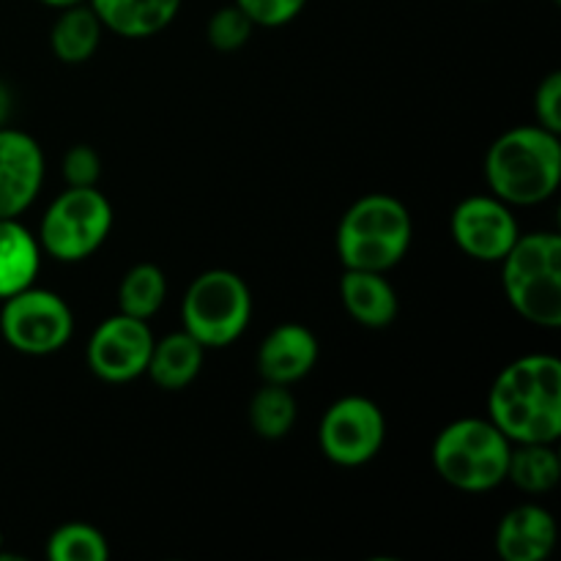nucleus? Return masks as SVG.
Wrapping results in <instances>:
<instances>
[{"mask_svg": "<svg viewBox=\"0 0 561 561\" xmlns=\"http://www.w3.org/2000/svg\"><path fill=\"white\" fill-rule=\"evenodd\" d=\"M64 181L66 186H99L102 181V157L93 146L77 142L64 153Z\"/></svg>", "mask_w": 561, "mask_h": 561, "instance_id": "25", "label": "nucleus"}, {"mask_svg": "<svg viewBox=\"0 0 561 561\" xmlns=\"http://www.w3.org/2000/svg\"><path fill=\"white\" fill-rule=\"evenodd\" d=\"M513 442L482 416H463L444 427L431 449L436 474L463 493H485L507 480Z\"/></svg>", "mask_w": 561, "mask_h": 561, "instance_id": "5", "label": "nucleus"}, {"mask_svg": "<svg viewBox=\"0 0 561 561\" xmlns=\"http://www.w3.org/2000/svg\"><path fill=\"white\" fill-rule=\"evenodd\" d=\"M387 442V416L362 394H345L334 400L318 425V444L327 460L343 469H359L370 463Z\"/></svg>", "mask_w": 561, "mask_h": 561, "instance_id": "9", "label": "nucleus"}, {"mask_svg": "<svg viewBox=\"0 0 561 561\" xmlns=\"http://www.w3.org/2000/svg\"><path fill=\"white\" fill-rule=\"evenodd\" d=\"M49 561H107L110 542L96 526L91 524H64L47 540Z\"/></svg>", "mask_w": 561, "mask_h": 561, "instance_id": "23", "label": "nucleus"}, {"mask_svg": "<svg viewBox=\"0 0 561 561\" xmlns=\"http://www.w3.org/2000/svg\"><path fill=\"white\" fill-rule=\"evenodd\" d=\"M553 3H559V0H553Z\"/></svg>", "mask_w": 561, "mask_h": 561, "instance_id": "30", "label": "nucleus"}, {"mask_svg": "<svg viewBox=\"0 0 561 561\" xmlns=\"http://www.w3.org/2000/svg\"><path fill=\"white\" fill-rule=\"evenodd\" d=\"M557 518L540 504H518L496 526V553L504 561H546L557 548Z\"/></svg>", "mask_w": 561, "mask_h": 561, "instance_id": "14", "label": "nucleus"}, {"mask_svg": "<svg viewBox=\"0 0 561 561\" xmlns=\"http://www.w3.org/2000/svg\"><path fill=\"white\" fill-rule=\"evenodd\" d=\"M104 33L107 31L99 22L96 11L85 0V3L58 11L53 27H49V49L60 64L80 66L96 55Z\"/></svg>", "mask_w": 561, "mask_h": 561, "instance_id": "19", "label": "nucleus"}, {"mask_svg": "<svg viewBox=\"0 0 561 561\" xmlns=\"http://www.w3.org/2000/svg\"><path fill=\"white\" fill-rule=\"evenodd\" d=\"M153 340L157 337H153L148 321L115 312L93 329L85 348L88 367L93 376L107 383L135 381V378L146 376Z\"/></svg>", "mask_w": 561, "mask_h": 561, "instance_id": "10", "label": "nucleus"}, {"mask_svg": "<svg viewBox=\"0 0 561 561\" xmlns=\"http://www.w3.org/2000/svg\"><path fill=\"white\" fill-rule=\"evenodd\" d=\"M252 318V294L244 277L230 268L197 274L181 299V323L203 348H228L247 332Z\"/></svg>", "mask_w": 561, "mask_h": 561, "instance_id": "6", "label": "nucleus"}, {"mask_svg": "<svg viewBox=\"0 0 561 561\" xmlns=\"http://www.w3.org/2000/svg\"><path fill=\"white\" fill-rule=\"evenodd\" d=\"M252 31H255V25H252L250 16L236 3L217 9L206 22L208 44L214 49H219V53H236V49H241L250 42Z\"/></svg>", "mask_w": 561, "mask_h": 561, "instance_id": "24", "label": "nucleus"}, {"mask_svg": "<svg viewBox=\"0 0 561 561\" xmlns=\"http://www.w3.org/2000/svg\"><path fill=\"white\" fill-rule=\"evenodd\" d=\"M42 255L36 233L20 219H0V301L36 283Z\"/></svg>", "mask_w": 561, "mask_h": 561, "instance_id": "18", "label": "nucleus"}, {"mask_svg": "<svg viewBox=\"0 0 561 561\" xmlns=\"http://www.w3.org/2000/svg\"><path fill=\"white\" fill-rule=\"evenodd\" d=\"M104 31L124 38H151L179 16L181 0H88Z\"/></svg>", "mask_w": 561, "mask_h": 561, "instance_id": "16", "label": "nucleus"}, {"mask_svg": "<svg viewBox=\"0 0 561 561\" xmlns=\"http://www.w3.org/2000/svg\"><path fill=\"white\" fill-rule=\"evenodd\" d=\"M164 299H168V277L157 263H137L118 285V312L140 321L157 316Z\"/></svg>", "mask_w": 561, "mask_h": 561, "instance_id": "22", "label": "nucleus"}, {"mask_svg": "<svg viewBox=\"0 0 561 561\" xmlns=\"http://www.w3.org/2000/svg\"><path fill=\"white\" fill-rule=\"evenodd\" d=\"M321 345L305 323H279L257 348V373L268 383H299L318 365Z\"/></svg>", "mask_w": 561, "mask_h": 561, "instance_id": "13", "label": "nucleus"}, {"mask_svg": "<svg viewBox=\"0 0 561 561\" xmlns=\"http://www.w3.org/2000/svg\"><path fill=\"white\" fill-rule=\"evenodd\" d=\"M203 359H206V348L181 329V332L164 334L162 340H153L146 376L164 392H181L201 376Z\"/></svg>", "mask_w": 561, "mask_h": 561, "instance_id": "17", "label": "nucleus"}, {"mask_svg": "<svg viewBox=\"0 0 561 561\" xmlns=\"http://www.w3.org/2000/svg\"><path fill=\"white\" fill-rule=\"evenodd\" d=\"M47 173L36 137L0 126V219H20L38 197Z\"/></svg>", "mask_w": 561, "mask_h": 561, "instance_id": "12", "label": "nucleus"}, {"mask_svg": "<svg viewBox=\"0 0 561 561\" xmlns=\"http://www.w3.org/2000/svg\"><path fill=\"white\" fill-rule=\"evenodd\" d=\"M485 184L507 206H537L561 184V140L540 124L499 135L485 153Z\"/></svg>", "mask_w": 561, "mask_h": 561, "instance_id": "2", "label": "nucleus"}, {"mask_svg": "<svg viewBox=\"0 0 561 561\" xmlns=\"http://www.w3.org/2000/svg\"><path fill=\"white\" fill-rule=\"evenodd\" d=\"M113 206L99 186H66L38 222V247L60 263H80L107 241Z\"/></svg>", "mask_w": 561, "mask_h": 561, "instance_id": "7", "label": "nucleus"}, {"mask_svg": "<svg viewBox=\"0 0 561 561\" xmlns=\"http://www.w3.org/2000/svg\"><path fill=\"white\" fill-rule=\"evenodd\" d=\"M11 113H14V96H11L9 85L0 82V126H9Z\"/></svg>", "mask_w": 561, "mask_h": 561, "instance_id": "28", "label": "nucleus"}, {"mask_svg": "<svg viewBox=\"0 0 561 561\" xmlns=\"http://www.w3.org/2000/svg\"><path fill=\"white\" fill-rule=\"evenodd\" d=\"M510 307L540 329L561 327V239L551 230L520 233L502 257Z\"/></svg>", "mask_w": 561, "mask_h": 561, "instance_id": "4", "label": "nucleus"}, {"mask_svg": "<svg viewBox=\"0 0 561 561\" xmlns=\"http://www.w3.org/2000/svg\"><path fill=\"white\" fill-rule=\"evenodd\" d=\"M255 27H283L305 11L307 0H233Z\"/></svg>", "mask_w": 561, "mask_h": 561, "instance_id": "26", "label": "nucleus"}, {"mask_svg": "<svg viewBox=\"0 0 561 561\" xmlns=\"http://www.w3.org/2000/svg\"><path fill=\"white\" fill-rule=\"evenodd\" d=\"M488 420L513 444H557L561 438V362L526 354L510 362L488 392Z\"/></svg>", "mask_w": 561, "mask_h": 561, "instance_id": "1", "label": "nucleus"}, {"mask_svg": "<svg viewBox=\"0 0 561 561\" xmlns=\"http://www.w3.org/2000/svg\"><path fill=\"white\" fill-rule=\"evenodd\" d=\"M247 420L255 436L266 438V442H279L294 431L296 420H299V403L290 387L283 383H263L250 400L247 409Z\"/></svg>", "mask_w": 561, "mask_h": 561, "instance_id": "21", "label": "nucleus"}, {"mask_svg": "<svg viewBox=\"0 0 561 561\" xmlns=\"http://www.w3.org/2000/svg\"><path fill=\"white\" fill-rule=\"evenodd\" d=\"M38 3L49 5V9H69V5H77V3H85V0H38Z\"/></svg>", "mask_w": 561, "mask_h": 561, "instance_id": "29", "label": "nucleus"}, {"mask_svg": "<svg viewBox=\"0 0 561 561\" xmlns=\"http://www.w3.org/2000/svg\"><path fill=\"white\" fill-rule=\"evenodd\" d=\"M0 334L5 345L25 356H49L66 348L75 334V312L55 290L27 285L3 299Z\"/></svg>", "mask_w": 561, "mask_h": 561, "instance_id": "8", "label": "nucleus"}, {"mask_svg": "<svg viewBox=\"0 0 561 561\" xmlns=\"http://www.w3.org/2000/svg\"><path fill=\"white\" fill-rule=\"evenodd\" d=\"M561 480V460L557 444H513L507 463V480L520 493L540 496L553 491Z\"/></svg>", "mask_w": 561, "mask_h": 561, "instance_id": "20", "label": "nucleus"}, {"mask_svg": "<svg viewBox=\"0 0 561 561\" xmlns=\"http://www.w3.org/2000/svg\"><path fill=\"white\" fill-rule=\"evenodd\" d=\"M535 121L542 129L561 135V71H551L537 85Z\"/></svg>", "mask_w": 561, "mask_h": 561, "instance_id": "27", "label": "nucleus"}, {"mask_svg": "<svg viewBox=\"0 0 561 561\" xmlns=\"http://www.w3.org/2000/svg\"><path fill=\"white\" fill-rule=\"evenodd\" d=\"M449 230L458 250L480 263H502L520 236L513 206L496 195H471L460 201L449 219Z\"/></svg>", "mask_w": 561, "mask_h": 561, "instance_id": "11", "label": "nucleus"}, {"mask_svg": "<svg viewBox=\"0 0 561 561\" xmlns=\"http://www.w3.org/2000/svg\"><path fill=\"white\" fill-rule=\"evenodd\" d=\"M414 241V219L403 201L383 192L359 197L343 214L334 236L345 268L383 272L398 266Z\"/></svg>", "mask_w": 561, "mask_h": 561, "instance_id": "3", "label": "nucleus"}, {"mask_svg": "<svg viewBox=\"0 0 561 561\" xmlns=\"http://www.w3.org/2000/svg\"><path fill=\"white\" fill-rule=\"evenodd\" d=\"M340 299L345 312L365 329H387L398 318V294L383 272L345 268L340 277Z\"/></svg>", "mask_w": 561, "mask_h": 561, "instance_id": "15", "label": "nucleus"}]
</instances>
